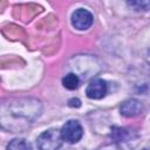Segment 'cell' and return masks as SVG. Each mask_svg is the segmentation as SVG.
Here are the masks:
<instances>
[{
  "label": "cell",
  "instance_id": "52a82bcc",
  "mask_svg": "<svg viewBox=\"0 0 150 150\" xmlns=\"http://www.w3.org/2000/svg\"><path fill=\"white\" fill-rule=\"evenodd\" d=\"M7 150H32V146L25 138H14L8 143Z\"/></svg>",
  "mask_w": 150,
  "mask_h": 150
},
{
  "label": "cell",
  "instance_id": "5b68a950",
  "mask_svg": "<svg viewBox=\"0 0 150 150\" xmlns=\"http://www.w3.org/2000/svg\"><path fill=\"white\" fill-rule=\"evenodd\" d=\"M142 103L136 98H129L124 101L120 108L121 114L125 117H136L142 112Z\"/></svg>",
  "mask_w": 150,
  "mask_h": 150
},
{
  "label": "cell",
  "instance_id": "7c38bea8",
  "mask_svg": "<svg viewBox=\"0 0 150 150\" xmlns=\"http://www.w3.org/2000/svg\"><path fill=\"white\" fill-rule=\"evenodd\" d=\"M143 150H150V149H148V148H145V149H143Z\"/></svg>",
  "mask_w": 150,
  "mask_h": 150
},
{
  "label": "cell",
  "instance_id": "3957f363",
  "mask_svg": "<svg viewBox=\"0 0 150 150\" xmlns=\"http://www.w3.org/2000/svg\"><path fill=\"white\" fill-rule=\"evenodd\" d=\"M93 14L88 9L79 8L71 14V25L79 30L88 29L93 25Z\"/></svg>",
  "mask_w": 150,
  "mask_h": 150
},
{
  "label": "cell",
  "instance_id": "6da1fadb",
  "mask_svg": "<svg viewBox=\"0 0 150 150\" xmlns=\"http://www.w3.org/2000/svg\"><path fill=\"white\" fill-rule=\"evenodd\" d=\"M63 138L61 131L52 128L43 131L36 139V145L39 150H59L62 145Z\"/></svg>",
  "mask_w": 150,
  "mask_h": 150
},
{
  "label": "cell",
  "instance_id": "277c9868",
  "mask_svg": "<svg viewBox=\"0 0 150 150\" xmlns=\"http://www.w3.org/2000/svg\"><path fill=\"white\" fill-rule=\"evenodd\" d=\"M107 83L102 79H95L87 86L86 94L91 100H100L107 94Z\"/></svg>",
  "mask_w": 150,
  "mask_h": 150
},
{
  "label": "cell",
  "instance_id": "9c48e42d",
  "mask_svg": "<svg viewBox=\"0 0 150 150\" xmlns=\"http://www.w3.org/2000/svg\"><path fill=\"white\" fill-rule=\"evenodd\" d=\"M127 5L135 9V11H146L150 8V1H146V0H136V1H128Z\"/></svg>",
  "mask_w": 150,
  "mask_h": 150
},
{
  "label": "cell",
  "instance_id": "30bf717a",
  "mask_svg": "<svg viewBox=\"0 0 150 150\" xmlns=\"http://www.w3.org/2000/svg\"><path fill=\"white\" fill-rule=\"evenodd\" d=\"M68 104L69 107H73V108H79L81 105V101L79 98H70L68 101Z\"/></svg>",
  "mask_w": 150,
  "mask_h": 150
},
{
  "label": "cell",
  "instance_id": "8fae6325",
  "mask_svg": "<svg viewBox=\"0 0 150 150\" xmlns=\"http://www.w3.org/2000/svg\"><path fill=\"white\" fill-rule=\"evenodd\" d=\"M148 59H149V62H150V52H149V56H148Z\"/></svg>",
  "mask_w": 150,
  "mask_h": 150
},
{
  "label": "cell",
  "instance_id": "ba28073f",
  "mask_svg": "<svg viewBox=\"0 0 150 150\" xmlns=\"http://www.w3.org/2000/svg\"><path fill=\"white\" fill-rule=\"evenodd\" d=\"M111 137L115 142H125L129 137H130V134L127 131V129L124 128H118V127H115L112 128V132H111Z\"/></svg>",
  "mask_w": 150,
  "mask_h": 150
},
{
  "label": "cell",
  "instance_id": "8992f818",
  "mask_svg": "<svg viewBox=\"0 0 150 150\" xmlns=\"http://www.w3.org/2000/svg\"><path fill=\"white\" fill-rule=\"evenodd\" d=\"M62 84H63L64 88H67L69 90H75L80 86V79L76 74L69 73L62 79Z\"/></svg>",
  "mask_w": 150,
  "mask_h": 150
},
{
  "label": "cell",
  "instance_id": "7a4b0ae2",
  "mask_svg": "<svg viewBox=\"0 0 150 150\" xmlns=\"http://www.w3.org/2000/svg\"><path fill=\"white\" fill-rule=\"evenodd\" d=\"M61 136L63 138V141L68 142V143H77L82 136H83V129L82 125L75 121V120H70L68 122H66L62 128H61Z\"/></svg>",
  "mask_w": 150,
  "mask_h": 150
}]
</instances>
